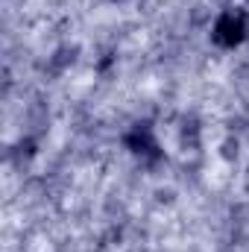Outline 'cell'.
<instances>
[{
	"instance_id": "6da1fadb",
	"label": "cell",
	"mask_w": 249,
	"mask_h": 252,
	"mask_svg": "<svg viewBox=\"0 0 249 252\" xmlns=\"http://www.w3.org/2000/svg\"><path fill=\"white\" fill-rule=\"evenodd\" d=\"M244 32H247V27H244V15L229 12V15H223V18L217 21V32H214V38H217L220 44H238V41L244 38Z\"/></svg>"
}]
</instances>
